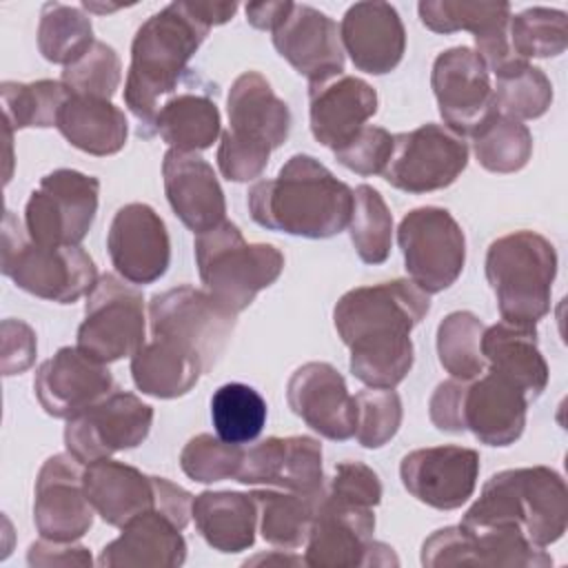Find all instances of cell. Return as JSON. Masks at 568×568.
I'll return each instance as SVG.
<instances>
[{
  "label": "cell",
  "mask_w": 568,
  "mask_h": 568,
  "mask_svg": "<svg viewBox=\"0 0 568 568\" xmlns=\"http://www.w3.org/2000/svg\"><path fill=\"white\" fill-rule=\"evenodd\" d=\"M557 251L535 231L497 237L486 253V280L504 322L535 326L550 311Z\"/></svg>",
  "instance_id": "cell-6"
},
{
  "label": "cell",
  "mask_w": 568,
  "mask_h": 568,
  "mask_svg": "<svg viewBox=\"0 0 568 568\" xmlns=\"http://www.w3.org/2000/svg\"><path fill=\"white\" fill-rule=\"evenodd\" d=\"M204 364L189 348L153 337L131 355V377L144 395L175 399L186 395L202 377Z\"/></svg>",
  "instance_id": "cell-33"
},
{
  "label": "cell",
  "mask_w": 568,
  "mask_h": 568,
  "mask_svg": "<svg viewBox=\"0 0 568 568\" xmlns=\"http://www.w3.org/2000/svg\"><path fill=\"white\" fill-rule=\"evenodd\" d=\"M486 326L470 311H453L437 326V359L450 377L470 382L484 373L481 335Z\"/></svg>",
  "instance_id": "cell-41"
},
{
  "label": "cell",
  "mask_w": 568,
  "mask_h": 568,
  "mask_svg": "<svg viewBox=\"0 0 568 568\" xmlns=\"http://www.w3.org/2000/svg\"><path fill=\"white\" fill-rule=\"evenodd\" d=\"M477 162L490 173L521 171L532 155V135L519 120L497 111L473 133Z\"/></svg>",
  "instance_id": "cell-40"
},
{
  "label": "cell",
  "mask_w": 568,
  "mask_h": 568,
  "mask_svg": "<svg viewBox=\"0 0 568 568\" xmlns=\"http://www.w3.org/2000/svg\"><path fill=\"white\" fill-rule=\"evenodd\" d=\"M377 113V91L362 78L335 73L308 82L313 138L331 151L348 142Z\"/></svg>",
  "instance_id": "cell-25"
},
{
  "label": "cell",
  "mask_w": 568,
  "mask_h": 568,
  "mask_svg": "<svg viewBox=\"0 0 568 568\" xmlns=\"http://www.w3.org/2000/svg\"><path fill=\"white\" fill-rule=\"evenodd\" d=\"M493 106L499 115L513 120L541 118L552 104V84L548 75L528 60L513 64L495 75Z\"/></svg>",
  "instance_id": "cell-42"
},
{
  "label": "cell",
  "mask_w": 568,
  "mask_h": 568,
  "mask_svg": "<svg viewBox=\"0 0 568 568\" xmlns=\"http://www.w3.org/2000/svg\"><path fill=\"white\" fill-rule=\"evenodd\" d=\"M191 517L213 550L242 552L255 541L257 504L251 493L204 490L193 499Z\"/></svg>",
  "instance_id": "cell-32"
},
{
  "label": "cell",
  "mask_w": 568,
  "mask_h": 568,
  "mask_svg": "<svg viewBox=\"0 0 568 568\" xmlns=\"http://www.w3.org/2000/svg\"><path fill=\"white\" fill-rule=\"evenodd\" d=\"M271 33L277 53L308 82L344 71L339 27L324 11L293 2Z\"/></svg>",
  "instance_id": "cell-24"
},
{
  "label": "cell",
  "mask_w": 568,
  "mask_h": 568,
  "mask_svg": "<svg viewBox=\"0 0 568 568\" xmlns=\"http://www.w3.org/2000/svg\"><path fill=\"white\" fill-rule=\"evenodd\" d=\"M195 262L204 291L235 315L248 308L284 268V255L277 246L248 244L229 220L195 237Z\"/></svg>",
  "instance_id": "cell-7"
},
{
  "label": "cell",
  "mask_w": 568,
  "mask_h": 568,
  "mask_svg": "<svg viewBox=\"0 0 568 568\" xmlns=\"http://www.w3.org/2000/svg\"><path fill=\"white\" fill-rule=\"evenodd\" d=\"M430 87L439 115L457 135H473L493 113L490 71L468 47L442 51L430 71Z\"/></svg>",
  "instance_id": "cell-17"
},
{
  "label": "cell",
  "mask_w": 568,
  "mask_h": 568,
  "mask_svg": "<svg viewBox=\"0 0 568 568\" xmlns=\"http://www.w3.org/2000/svg\"><path fill=\"white\" fill-rule=\"evenodd\" d=\"M82 484L95 513L115 528L158 506V477L111 457L87 464Z\"/></svg>",
  "instance_id": "cell-30"
},
{
  "label": "cell",
  "mask_w": 568,
  "mask_h": 568,
  "mask_svg": "<svg viewBox=\"0 0 568 568\" xmlns=\"http://www.w3.org/2000/svg\"><path fill=\"white\" fill-rule=\"evenodd\" d=\"M0 271L18 288L58 304H73L98 282L93 257L80 246H44L29 237L24 224L4 211Z\"/></svg>",
  "instance_id": "cell-8"
},
{
  "label": "cell",
  "mask_w": 568,
  "mask_h": 568,
  "mask_svg": "<svg viewBox=\"0 0 568 568\" xmlns=\"http://www.w3.org/2000/svg\"><path fill=\"white\" fill-rule=\"evenodd\" d=\"M186 559L182 528L160 510H146L122 526L98 564L102 568H178Z\"/></svg>",
  "instance_id": "cell-29"
},
{
  "label": "cell",
  "mask_w": 568,
  "mask_h": 568,
  "mask_svg": "<svg viewBox=\"0 0 568 568\" xmlns=\"http://www.w3.org/2000/svg\"><path fill=\"white\" fill-rule=\"evenodd\" d=\"M155 133L175 151H204L222 135L220 109L206 93H175L158 111Z\"/></svg>",
  "instance_id": "cell-35"
},
{
  "label": "cell",
  "mask_w": 568,
  "mask_h": 568,
  "mask_svg": "<svg viewBox=\"0 0 568 568\" xmlns=\"http://www.w3.org/2000/svg\"><path fill=\"white\" fill-rule=\"evenodd\" d=\"M293 2L288 0H273V2H248L244 7L246 22L260 31H273L280 20L288 13Z\"/></svg>",
  "instance_id": "cell-54"
},
{
  "label": "cell",
  "mask_w": 568,
  "mask_h": 568,
  "mask_svg": "<svg viewBox=\"0 0 568 568\" xmlns=\"http://www.w3.org/2000/svg\"><path fill=\"white\" fill-rule=\"evenodd\" d=\"M162 178L173 213L195 235L226 220L224 191L213 166L202 155L169 149L162 160Z\"/></svg>",
  "instance_id": "cell-27"
},
{
  "label": "cell",
  "mask_w": 568,
  "mask_h": 568,
  "mask_svg": "<svg viewBox=\"0 0 568 568\" xmlns=\"http://www.w3.org/2000/svg\"><path fill=\"white\" fill-rule=\"evenodd\" d=\"M257 504V521L264 541L282 550H295L306 544L315 517L317 497L291 490H253Z\"/></svg>",
  "instance_id": "cell-36"
},
{
  "label": "cell",
  "mask_w": 568,
  "mask_h": 568,
  "mask_svg": "<svg viewBox=\"0 0 568 568\" xmlns=\"http://www.w3.org/2000/svg\"><path fill=\"white\" fill-rule=\"evenodd\" d=\"M93 27L80 7L47 2L38 22V49L44 60L69 67L80 60L91 44Z\"/></svg>",
  "instance_id": "cell-37"
},
{
  "label": "cell",
  "mask_w": 568,
  "mask_h": 568,
  "mask_svg": "<svg viewBox=\"0 0 568 568\" xmlns=\"http://www.w3.org/2000/svg\"><path fill=\"white\" fill-rule=\"evenodd\" d=\"M237 481L317 497L324 488L322 444L308 435L266 437L244 448Z\"/></svg>",
  "instance_id": "cell-21"
},
{
  "label": "cell",
  "mask_w": 568,
  "mask_h": 568,
  "mask_svg": "<svg viewBox=\"0 0 568 568\" xmlns=\"http://www.w3.org/2000/svg\"><path fill=\"white\" fill-rule=\"evenodd\" d=\"M55 126L71 146L100 158L122 151L129 135V122L111 100L71 93Z\"/></svg>",
  "instance_id": "cell-34"
},
{
  "label": "cell",
  "mask_w": 568,
  "mask_h": 568,
  "mask_svg": "<svg viewBox=\"0 0 568 568\" xmlns=\"http://www.w3.org/2000/svg\"><path fill=\"white\" fill-rule=\"evenodd\" d=\"M508 36L513 51L528 58H555L568 47V18L559 9L530 7L510 16Z\"/></svg>",
  "instance_id": "cell-45"
},
{
  "label": "cell",
  "mask_w": 568,
  "mask_h": 568,
  "mask_svg": "<svg viewBox=\"0 0 568 568\" xmlns=\"http://www.w3.org/2000/svg\"><path fill=\"white\" fill-rule=\"evenodd\" d=\"M462 526L513 528L535 546L546 548L561 539L568 526V488L548 466L508 468L495 473L466 510Z\"/></svg>",
  "instance_id": "cell-4"
},
{
  "label": "cell",
  "mask_w": 568,
  "mask_h": 568,
  "mask_svg": "<svg viewBox=\"0 0 568 568\" xmlns=\"http://www.w3.org/2000/svg\"><path fill=\"white\" fill-rule=\"evenodd\" d=\"M373 532V508L337 499L322 488L306 537L304 564L313 568L397 566L399 559L393 548L375 541Z\"/></svg>",
  "instance_id": "cell-9"
},
{
  "label": "cell",
  "mask_w": 568,
  "mask_h": 568,
  "mask_svg": "<svg viewBox=\"0 0 568 568\" xmlns=\"http://www.w3.org/2000/svg\"><path fill=\"white\" fill-rule=\"evenodd\" d=\"M84 464L71 453L51 455L36 477L33 524L40 537L51 541H75L89 532L95 508L84 484Z\"/></svg>",
  "instance_id": "cell-18"
},
{
  "label": "cell",
  "mask_w": 568,
  "mask_h": 568,
  "mask_svg": "<svg viewBox=\"0 0 568 568\" xmlns=\"http://www.w3.org/2000/svg\"><path fill=\"white\" fill-rule=\"evenodd\" d=\"M27 561L33 568H51V566H91V555L84 546H73V541H51L40 539L29 546Z\"/></svg>",
  "instance_id": "cell-53"
},
{
  "label": "cell",
  "mask_w": 568,
  "mask_h": 568,
  "mask_svg": "<svg viewBox=\"0 0 568 568\" xmlns=\"http://www.w3.org/2000/svg\"><path fill=\"white\" fill-rule=\"evenodd\" d=\"M464 390H466V382L455 377L437 384L428 402V415L435 428L444 433H464V422H462Z\"/></svg>",
  "instance_id": "cell-52"
},
{
  "label": "cell",
  "mask_w": 568,
  "mask_h": 568,
  "mask_svg": "<svg viewBox=\"0 0 568 568\" xmlns=\"http://www.w3.org/2000/svg\"><path fill=\"white\" fill-rule=\"evenodd\" d=\"M124 282L111 273L100 275L87 295L84 320L78 326L75 346L102 364L131 357L144 344V297Z\"/></svg>",
  "instance_id": "cell-12"
},
{
  "label": "cell",
  "mask_w": 568,
  "mask_h": 568,
  "mask_svg": "<svg viewBox=\"0 0 568 568\" xmlns=\"http://www.w3.org/2000/svg\"><path fill=\"white\" fill-rule=\"evenodd\" d=\"M481 355L490 371L510 379L528 402H535L548 386V364L537 346L535 326L497 322L481 335Z\"/></svg>",
  "instance_id": "cell-31"
},
{
  "label": "cell",
  "mask_w": 568,
  "mask_h": 568,
  "mask_svg": "<svg viewBox=\"0 0 568 568\" xmlns=\"http://www.w3.org/2000/svg\"><path fill=\"white\" fill-rule=\"evenodd\" d=\"M528 399L510 379L488 371L466 382L462 402L464 430H470L481 444L510 446L526 426Z\"/></svg>",
  "instance_id": "cell-28"
},
{
  "label": "cell",
  "mask_w": 568,
  "mask_h": 568,
  "mask_svg": "<svg viewBox=\"0 0 568 568\" xmlns=\"http://www.w3.org/2000/svg\"><path fill=\"white\" fill-rule=\"evenodd\" d=\"M149 324L153 337L189 348L202 359L204 371H211L233 335L235 313L215 302L206 291L184 284L151 297Z\"/></svg>",
  "instance_id": "cell-11"
},
{
  "label": "cell",
  "mask_w": 568,
  "mask_h": 568,
  "mask_svg": "<svg viewBox=\"0 0 568 568\" xmlns=\"http://www.w3.org/2000/svg\"><path fill=\"white\" fill-rule=\"evenodd\" d=\"M122 4H100V2H82V9L87 11H95V13H109V11H118Z\"/></svg>",
  "instance_id": "cell-56"
},
{
  "label": "cell",
  "mask_w": 568,
  "mask_h": 568,
  "mask_svg": "<svg viewBox=\"0 0 568 568\" xmlns=\"http://www.w3.org/2000/svg\"><path fill=\"white\" fill-rule=\"evenodd\" d=\"M189 9L211 29L217 24L229 22L235 11H237V2H211V0H186Z\"/></svg>",
  "instance_id": "cell-55"
},
{
  "label": "cell",
  "mask_w": 568,
  "mask_h": 568,
  "mask_svg": "<svg viewBox=\"0 0 568 568\" xmlns=\"http://www.w3.org/2000/svg\"><path fill=\"white\" fill-rule=\"evenodd\" d=\"M335 160L357 175H382L393 155V135L382 126H362L348 142L333 151Z\"/></svg>",
  "instance_id": "cell-49"
},
{
  "label": "cell",
  "mask_w": 568,
  "mask_h": 568,
  "mask_svg": "<svg viewBox=\"0 0 568 568\" xmlns=\"http://www.w3.org/2000/svg\"><path fill=\"white\" fill-rule=\"evenodd\" d=\"M106 251L118 275L129 284L160 280L171 262V240L164 220L144 202H131L115 211Z\"/></svg>",
  "instance_id": "cell-19"
},
{
  "label": "cell",
  "mask_w": 568,
  "mask_h": 568,
  "mask_svg": "<svg viewBox=\"0 0 568 568\" xmlns=\"http://www.w3.org/2000/svg\"><path fill=\"white\" fill-rule=\"evenodd\" d=\"M209 27L189 9L186 0L166 4L146 18L131 42V64L124 104L140 122V135L155 133L158 98L178 89L189 60L206 40Z\"/></svg>",
  "instance_id": "cell-3"
},
{
  "label": "cell",
  "mask_w": 568,
  "mask_h": 568,
  "mask_svg": "<svg viewBox=\"0 0 568 568\" xmlns=\"http://www.w3.org/2000/svg\"><path fill=\"white\" fill-rule=\"evenodd\" d=\"M479 475V453L464 446H428L402 457L404 488L422 504L455 510L473 497Z\"/></svg>",
  "instance_id": "cell-20"
},
{
  "label": "cell",
  "mask_w": 568,
  "mask_h": 568,
  "mask_svg": "<svg viewBox=\"0 0 568 568\" xmlns=\"http://www.w3.org/2000/svg\"><path fill=\"white\" fill-rule=\"evenodd\" d=\"M246 204L253 222L268 231L326 240L348 226L353 189L313 155L297 153L273 180H257Z\"/></svg>",
  "instance_id": "cell-2"
},
{
  "label": "cell",
  "mask_w": 568,
  "mask_h": 568,
  "mask_svg": "<svg viewBox=\"0 0 568 568\" xmlns=\"http://www.w3.org/2000/svg\"><path fill=\"white\" fill-rule=\"evenodd\" d=\"M419 20L435 33L470 31L475 40L508 27V2H466V0H422Z\"/></svg>",
  "instance_id": "cell-43"
},
{
  "label": "cell",
  "mask_w": 568,
  "mask_h": 568,
  "mask_svg": "<svg viewBox=\"0 0 568 568\" xmlns=\"http://www.w3.org/2000/svg\"><path fill=\"white\" fill-rule=\"evenodd\" d=\"M226 113L229 129L220 135L217 169L231 182H251L266 169L271 151L288 140V104L262 73L244 71L229 89Z\"/></svg>",
  "instance_id": "cell-5"
},
{
  "label": "cell",
  "mask_w": 568,
  "mask_h": 568,
  "mask_svg": "<svg viewBox=\"0 0 568 568\" xmlns=\"http://www.w3.org/2000/svg\"><path fill=\"white\" fill-rule=\"evenodd\" d=\"M153 424V408L138 395L111 390L106 397L67 419L64 446L80 464L106 459L140 446Z\"/></svg>",
  "instance_id": "cell-15"
},
{
  "label": "cell",
  "mask_w": 568,
  "mask_h": 568,
  "mask_svg": "<svg viewBox=\"0 0 568 568\" xmlns=\"http://www.w3.org/2000/svg\"><path fill=\"white\" fill-rule=\"evenodd\" d=\"M324 493L344 501L375 508L382 501V481L371 466L362 462H342L333 468Z\"/></svg>",
  "instance_id": "cell-50"
},
{
  "label": "cell",
  "mask_w": 568,
  "mask_h": 568,
  "mask_svg": "<svg viewBox=\"0 0 568 568\" xmlns=\"http://www.w3.org/2000/svg\"><path fill=\"white\" fill-rule=\"evenodd\" d=\"M38 342L36 333L22 320L2 322V375H16L27 371L36 359Z\"/></svg>",
  "instance_id": "cell-51"
},
{
  "label": "cell",
  "mask_w": 568,
  "mask_h": 568,
  "mask_svg": "<svg viewBox=\"0 0 568 568\" xmlns=\"http://www.w3.org/2000/svg\"><path fill=\"white\" fill-rule=\"evenodd\" d=\"M422 564L442 566H519L546 568L552 557L535 546L524 532L513 528H468L446 526L422 544Z\"/></svg>",
  "instance_id": "cell-16"
},
{
  "label": "cell",
  "mask_w": 568,
  "mask_h": 568,
  "mask_svg": "<svg viewBox=\"0 0 568 568\" xmlns=\"http://www.w3.org/2000/svg\"><path fill=\"white\" fill-rule=\"evenodd\" d=\"M339 38L355 69L384 75L390 73L404 58L406 29L397 9L388 2H355L346 9Z\"/></svg>",
  "instance_id": "cell-26"
},
{
  "label": "cell",
  "mask_w": 568,
  "mask_h": 568,
  "mask_svg": "<svg viewBox=\"0 0 568 568\" xmlns=\"http://www.w3.org/2000/svg\"><path fill=\"white\" fill-rule=\"evenodd\" d=\"M428 308V293L410 280L346 291L333 308V324L351 348V373L368 388H395L413 368L410 331Z\"/></svg>",
  "instance_id": "cell-1"
},
{
  "label": "cell",
  "mask_w": 568,
  "mask_h": 568,
  "mask_svg": "<svg viewBox=\"0 0 568 568\" xmlns=\"http://www.w3.org/2000/svg\"><path fill=\"white\" fill-rule=\"evenodd\" d=\"M120 80H122L120 55L111 44L100 40H95L80 60L64 67L60 78V82L67 87L71 95L102 98V100L113 98V93L120 87Z\"/></svg>",
  "instance_id": "cell-46"
},
{
  "label": "cell",
  "mask_w": 568,
  "mask_h": 568,
  "mask_svg": "<svg viewBox=\"0 0 568 568\" xmlns=\"http://www.w3.org/2000/svg\"><path fill=\"white\" fill-rule=\"evenodd\" d=\"M291 410L326 439L344 442L355 435L357 404L342 373L328 362H306L288 377Z\"/></svg>",
  "instance_id": "cell-22"
},
{
  "label": "cell",
  "mask_w": 568,
  "mask_h": 568,
  "mask_svg": "<svg viewBox=\"0 0 568 568\" xmlns=\"http://www.w3.org/2000/svg\"><path fill=\"white\" fill-rule=\"evenodd\" d=\"M468 164V144L444 124H422L393 135V155L382 178L406 193L450 186Z\"/></svg>",
  "instance_id": "cell-14"
},
{
  "label": "cell",
  "mask_w": 568,
  "mask_h": 568,
  "mask_svg": "<svg viewBox=\"0 0 568 568\" xmlns=\"http://www.w3.org/2000/svg\"><path fill=\"white\" fill-rule=\"evenodd\" d=\"M242 457V446L229 444L217 435L213 437L211 433H200L184 444L180 453V466L189 479L200 484H213L231 477L235 479Z\"/></svg>",
  "instance_id": "cell-47"
},
{
  "label": "cell",
  "mask_w": 568,
  "mask_h": 568,
  "mask_svg": "<svg viewBox=\"0 0 568 568\" xmlns=\"http://www.w3.org/2000/svg\"><path fill=\"white\" fill-rule=\"evenodd\" d=\"M100 180L75 169L47 173L24 206L29 237L44 246H80L98 213Z\"/></svg>",
  "instance_id": "cell-10"
},
{
  "label": "cell",
  "mask_w": 568,
  "mask_h": 568,
  "mask_svg": "<svg viewBox=\"0 0 568 568\" xmlns=\"http://www.w3.org/2000/svg\"><path fill=\"white\" fill-rule=\"evenodd\" d=\"M406 273L424 293H442L464 271L466 237L450 211L419 206L408 211L397 229Z\"/></svg>",
  "instance_id": "cell-13"
},
{
  "label": "cell",
  "mask_w": 568,
  "mask_h": 568,
  "mask_svg": "<svg viewBox=\"0 0 568 568\" xmlns=\"http://www.w3.org/2000/svg\"><path fill=\"white\" fill-rule=\"evenodd\" d=\"M355 439L364 448H382L402 426V399L393 388H366L355 395Z\"/></svg>",
  "instance_id": "cell-48"
},
{
  "label": "cell",
  "mask_w": 568,
  "mask_h": 568,
  "mask_svg": "<svg viewBox=\"0 0 568 568\" xmlns=\"http://www.w3.org/2000/svg\"><path fill=\"white\" fill-rule=\"evenodd\" d=\"M348 233L362 262L382 264L388 260L393 244V215L377 189L359 184L353 191Z\"/></svg>",
  "instance_id": "cell-44"
},
{
  "label": "cell",
  "mask_w": 568,
  "mask_h": 568,
  "mask_svg": "<svg viewBox=\"0 0 568 568\" xmlns=\"http://www.w3.org/2000/svg\"><path fill=\"white\" fill-rule=\"evenodd\" d=\"M0 98L9 131L36 126L47 129L58 124V115L69 100V91L60 80L2 82Z\"/></svg>",
  "instance_id": "cell-38"
},
{
  "label": "cell",
  "mask_w": 568,
  "mask_h": 568,
  "mask_svg": "<svg viewBox=\"0 0 568 568\" xmlns=\"http://www.w3.org/2000/svg\"><path fill=\"white\" fill-rule=\"evenodd\" d=\"M33 390L47 415L71 419L113 390V375L78 346H62L36 371Z\"/></svg>",
  "instance_id": "cell-23"
},
{
  "label": "cell",
  "mask_w": 568,
  "mask_h": 568,
  "mask_svg": "<svg viewBox=\"0 0 568 568\" xmlns=\"http://www.w3.org/2000/svg\"><path fill=\"white\" fill-rule=\"evenodd\" d=\"M266 402L248 384H222L211 397V419L220 439L229 444L255 442L266 424Z\"/></svg>",
  "instance_id": "cell-39"
}]
</instances>
